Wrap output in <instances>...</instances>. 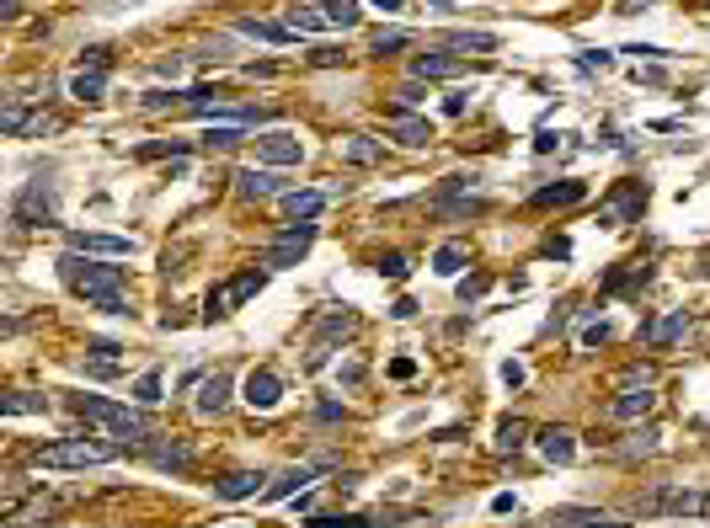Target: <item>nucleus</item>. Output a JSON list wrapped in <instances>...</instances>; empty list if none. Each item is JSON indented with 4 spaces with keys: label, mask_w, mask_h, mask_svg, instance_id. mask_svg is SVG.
I'll use <instances>...</instances> for the list:
<instances>
[{
    "label": "nucleus",
    "mask_w": 710,
    "mask_h": 528,
    "mask_svg": "<svg viewBox=\"0 0 710 528\" xmlns=\"http://www.w3.org/2000/svg\"><path fill=\"white\" fill-rule=\"evenodd\" d=\"M444 113H449V117H460V113H465V91H454V97L444 102Z\"/></svg>",
    "instance_id": "nucleus-59"
},
{
    "label": "nucleus",
    "mask_w": 710,
    "mask_h": 528,
    "mask_svg": "<svg viewBox=\"0 0 710 528\" xmlns=\"http://www.w3.org/2000/svg\"><path fill=\"white\" fill-rule=\"evenodd\" d=\"M427 5H454V0H427Z\"/></svg>",
    "instance_id": "nucleus-63"
},
{
    "label": "nucleus",
    "mask_w": 710,
    "mask_h": 528,
    "mask_svg": "<svg viewBox=\"0 0 710 528\" xmlns=\"http://www.w3.org/2000/svg\"><path fill=\"white\" fill-rule=\"evenodd\" d=\"M75 411H80L86 421L113 427V438H123V443H145V438H150V416H145V411H123V406H113V401H102V395H75Z\"/></svg>",
    "instance_id": "nucleus-3"
},
{
    "label": "nucleus",
    "mask_w": 710,
    "mask_h": 528,
    "mask_svg": "<svg viewBox=\"0 0 710 528\" xmlns=\"http://www.w3.org/2000/svg\"><path fill=\"white\" fill-rule=\"evenodd\" d=\"M374 5H379V11H401V0H374Z\"/></svg>",
    "instance_id": "nucleus-62"
},
{
    "label": "nucleus",
    "mask_w": 710,
    "mask_h": 528,
    "mask_svg": "<svg viewBox=\"0 0 710 528\" xmlns=\"http://www.w3.org/2000/svg\"><path fill=\"white\" fill-rule=\"evenodd\" d=\"M240 401H246L251 411H273L278 401H284V379H278L273 368H251L246 384H240Z\"/></svg>",
    "instance_id": "nucleus-10"
},
{
    "label": "nucleus",
    "mask_w": 710,
    "mask_h": 528,
    "mask_svg": "<svg viewBox=\"0 0 710 528\" xmlns=\"http://www.w3.org/2000/svg\"><path fill=\"white\" fill-rule=\"evenodd\" d=\"M444 49H449V54H491V49H497V32H475V27H465V32H449Z\"/></svg>",
    "instance_id": "nucleus-26"
},
{
    "label": "nucleus",
    "mask_w": 710,
    "mask_h": 528,
    "mask_svg": "<svg viewBox=\"0 0 710 528\" xmlns=\"http://www.w3.org/2000/svg\"><path fill=\"white\" fill-rule=\"evenodd\" d=\"M583 342H588V347H603V342H609V326H603V320H598V326H588V331H583Z\"/></svg>",
    "instance_id": "nucleus-52"
},
{
    "label": "nucleus",
    "mask_w": 710,
    "mask_h": 528,
    "mask_svg": "<svg viewBox=\"0 0 710 528\" xmlns=\"http://www.w3.org/2000/svg\"><path fill=\"white\" fill-rule=\"evenodd\" d=\"M625 54H641V59H651V64H657V59H668V49H657V43H631Z\"/></svg>",
    "instance_id": "nucleus-51"
},
{
    "label": "nucleus",
    "mask_w": 710,
    "mask_h": 528,
    "mask_svg": "<svg viewBox=\"0 0 710 528\" xmlns=\"http://www.w3.org/2000/svg\"><path fill=\"white\" fill-rule=\"evenodd\" d=\"M641 208H647V187H641V181H625V187L598 208V219H603V225H631V219H641Z\"/></svg>",
    "instance_id": "nucleus-11"
},
{
    "label": "nucleus",
    "mask_w": 710,
    "mask_h": 528,
    "mask_svg": "<svg viewBox=\"0 0 710 528\" xmlns=\"http://www.w3.org/2000/svg\"><path fill=\"white\" fill-rule=\"evenodd\" d=\"M27 123H33V117H27L22 102H5V107H0V128H5V134H27Z\"/></svg>",
    "instance_id": "nucleus-40"
},
{
    "label": "nucleus",
    "mask_w": 710,
    "mask_h": 528,
    "mask_svg": "<svg viewBox=\"0 0 710 528\" xmlns=\"http://www.w3.org/2000/svg\"><path fill=\"white\" fill-rule=\"evenodd\" d=\"M236 27H240V32H251V38H262V43H284V38H294L284 22H257V16H240Z\"/></svg>",
    "instance_id": "nucleus-34"
},
{
    "label": "nucleus",
    "mask_w": 710,
    "mask_h": 528,
    "mask_svg": "<svg viewBox=\"0 0 710 528\" xmlns=\"http://www.w3.org/2000/svg\"><path fill=\"white\" fill-rule=\"evenodd\" d=\"M444 214H460V219H471V214H486V198H460V203H444Z\"/></svg>",
    "instance_id": "nucleus-43"
},
{
    "label": "nucleus",
    "mask_w": 710,
    "mask_h": 528,
    "mask_svg": "<svg viewBox=\"0 0 710 528\" xmlns=\"http://www.w3.org/2000/svg\"><path fill=\"white\" fill-rule=\"evenodd\" d=\"M657 438H662L657 427H631L614 454H620V459H647V454H657Z\"/></svg>",
    "instance_id": "nucleus-30"
},
{
    "label": "nucleus",
    "mask_w": 710,
    "mask_h": 528,
    "mask_svg": "<svg viewBox=\"0 0 710 528\" xmlns=\"http://www.w3.org/2000/svg\"><path fill=\"white\" fill-rule=\"evenodd\" d=\"M534 449H539L550 465H572V454H577V432H572V427H561V421H550V427H539V432H534Z\"/></svg>",
    "instance_id": "nucleus-13"
},
{
    "label": "nucleus",
    "mask_w": 710,
    "mask_h": 528,
    "mask_svg": "<svg viewBox=\"0 0 710 528\" xmlns=\"http://www.w3.org/2000/svg\"><path fill=\"white\" fill-rule=\"evenodd\" d=\"M321 11H326V22H332V27H342V32L363 22V11H358V0H326Z\"/></svg>",
    "instance_id": "nucleus-35"
},
{
    "label": "nucleus",
    "mask_w": 710,
    "mask_h": 528,
    "mask_svg": "<svg viewBox=\"0 0 710 528\" xmlns=\"http://www.w3.org/2000/svg\"><path fill=\"white\" fill-rule=\"evenodd\" d=\"M577 64H583V69H609V64H614V54H603V49H593V54H583Z\"/></svg>",
    "instance_id": "nucleus-50"
},
{
    "label": "nucleus",
    "mask_w": 710,
    "mask_h": 528,
    "mask_svg": "<svg viewBox=\"0 0 710 528\" xmlns=\"http://www.w3.org/2000/svg\"><path fill=\"white\" fill-rule=\"evenodd\" d=\"M326 198H332V192H315V187H299V192H284V208H289L294 219H315V214L326 208Z\"/></svg>",
    "instance_id": "nucleus-29"
},
{
    "label": "nucleus",
    "mask_w": 710,
    "mask_h": 528,
    "mask_svg": "<svg viewBox=\"0 0 710 528\" xmlns=\"http://www.w3.org/2000/svg\"><path fill=\"white\" fill-rule=\"evenodd\" d=\"M267 486H262V475L257 469H230L225 480H214V496L220 502H246V496H262Z\"/></svg>",
    "instance_id": "nucleus-15"
},
{
    "label": "nucleus",
    "mask_w": 710,
    "mask_h": 528,
    "mask_svg": "<svg viewBox=\"0 0 710 528\" xmlns=\"http://www.w3.org/2000/svg\"><path fill=\"white\" fill-rule=\"evenodd\" d=\"M342 384H363V363H342Z\"/></svg>",
    "instance_id": "nucleus-57"
},
{
    "label": "nucleus",
    "mask_w": 710,
    "mask_h": 528,
    "mask_svg": "<svg viewBox=\"0 0 710 528\" xmlns=\"http://www.w3.org/2000/svg\"><path fill=\"white\" fill-rule=\"evenodd\" d=\"M406 273H412L406 251H390V256H379V278H390V283H406Z\"/></svg>",
    "instance_id": "nucleus-39"
},
{
    "label": "nucleus",
    "mask_w": 710,
    "mask_h": 528,
    "mask_svg": "<svg viewBox=\"0 0 710 528\" xmlns=\"http://www.w3.org/2000/svg\"><path fill=\"white\" fill-rule=\"evenodd\" d=\"M60 203H54V181H27L16 198H11V219L22 230H38V225H54Z\"/></svg>",
    "instance_id": "nucleus-5"
},
{
    "label": "nucleus",
    "mask_w": 710,
    "mask_h": 528,
    "mask_svg": "<svg viewBox=\"0 0 710 528\" xmlns=\"http://www.w3.org/2000/svg\"><path fill=\"white\" fill-rule=\"evenodd\" d=\"M86 64L107 75V64H113V49H102V43H97V49H86V54H80V69H86Z\"/></svg>",
    "instance_id": "nucleus-46"
},
{
    "label": "nucleus",
    "mask_w": 710,
    "mask_h": 528,
    "mask_svg": "<svg viewBox=\"0 0 710 528\" xmlns=\"http://www.w3.org/2000/svg\"><path fill=\"white\" fill-rule=\"evenodd\" d=\"M524 443H529V427H524V421H518V416H513V421H502V427H497V454H518V449H524Z\"/></svg>",
    "instance_id": "nucleus-36"
},
{
    "label": "nucleus",
    "mask_w": 710,
    "mask_h": 528,
    "mask_svg": "<svg viewBox=\"0 0 710 528\" xmlns=\"http://www.w3.org/2000/svg\"><path fill=\"white\" fill-rule=\"evenodd\" d=\"M684 326H689V315H684V310H668L662 320H651V326H647V342H651V347H668V342L684 337Z\"/></svg>",
    "instance_id": "nucleus-28"
},
{
    "label": "nucleus",
    "mask_w": 710,
    "mask_h": 528,
    "mask_svg": "<svg viewBox=\"0 0 710 528\" xmlns=\"http://www.w3.org/2000/svg\"><path fill=\"white\" fill-rule=\"evenodd\" d=\"M134 401H139V406H161V401H166V395H161V374H155V368L134 379Z\"/></svg>",
    "instance_id": "nucleus-38"
},
{
    "label": "nucleus",
    "mask_w": 710,
    "mask_h": 528,
    "mask_svg": "<svg viewBox=\"0 0 710 528\" xmlns=\"http://www.w3.org/2000/svg\"><path fill=\"white\" fill-rule=\"evenodd\" d=\"M545 528H620L609 513H593V507H556Z\"/></svg>",
    "instance_id": "nucleus-17"
},
{
    "label": "nucleus",
    "mask_w": 710,
    "mask_h": 528,
    "mask_svg": "<svg viewBox=\"0 0 710 528\" xmlns=\"http://www.w3.org/2000/svg\"><path fill=\"white\" fill-rule=\"evenodd\" d=\"M502 379H508V384H524V363H502Z\"/></svg>",
    "instance_id": "nucleus-58"
},
{
    "label": "nucleus",
    "mask_w": 710,
    "mask_h": 528,
    "mask_svg": "<svg viewBox=\"0 0 710 528\" xmlns=\"http://www.w3.org/2000/svg\"><path fill=\"white\" fill-rule=\"evenodd\" d=\"M422 97H427V91H422V80H406V86L396 91V107H416Z\"/></svg>",
    "instance_id": "nucleus-47"
},
{
    "label": "nucleus",
    "mask_w": 710,
    "mask_h": 528,
    "mask_svg": "<svg viewBox=\"0 0 710 528\" xmlns=\"http://www.w3.org/2000/svg\"><path fill=\"white\" fill-rule=\"evenodd\" d=\"M315 416H321V421H342V406H337V401H321Z\"/></svg>",
    "instance_id": "nucleus-54"
},
{
    "label": "nucleus",
    "mask_w": 710,
    "mask_h": 528,
    "mask_svg": "<svg viewBox=\"0 0 710 528\" xmlns=\"http://www.w3.org/2000/svg\"><path fill=\"white\" fill-rule=\"evenodd\" d=\"M0 16H5V22H16V16H22V0H0Z\"/></svg>",
    "instance_id": "nucleus-60"
},
{
    "label": "nucleus",
    "mask_w": 710,
    "mask_h": 528,
    "mask_svg": "<svg viewBox=\"0 0 710 528\" xmlns=\"http://www.w3.org/2000/svg\"><path fill=\"white\" fill-rule=\"evenodd\" d=\"M236 187H240V198H284L278 176L262 171V166H240V171H236Z\"/></svg>",
    "instance_id": "nucleus-18"
},
{
    "label": "nucleus",
    "mask_w": 710,
    "mask_h": 528,
    "mask_svg": "<svg viewBox=\"0 0 710 528\" xmlns=\"http://www.w3.org/2000/svg\"><path fill=\"white\" fill-rule=\"evenodd\" d=\"M465 267H471V245H465V240H444V245L433 251V273H438V278H460Z\"/></svg>",
    "instance_id": "nucleus-19"
},
{
    "label": "nucleus",
    "mask_w": 710,
    "mask_h": 528,
    "mask_svg": "<svg viewBox=\"0 0 710 528\" xmlns=\"http://www.w3.org/2000/svg\"><path fill=\"white\" fill-rule=\"evenodd\" d=\"M342 161H353V166H379V161H385V144L369 139V134H342Z\"/></svg>",
    "instance_id": "nucleus-24"
},
{
    "label": "nucleus",
    "mask_w": 710,
    "mask_h": 528,
    "mask_svg": "<svg viewBox=\"0 0 710 528\" xmlns=\"http://www.w3.org/2000/svg\"><path fill=\"white\" fill-rule=\"evenodd\" d=\"M460 59L454 54H416L412 59V80H454Z\"/></svg>",
    "instance_id": "nucleus-22"
},
{
    "label": "nucleus",
    "mask_w": 710,
    "mask_h": 528,
    "mask_svg": "<svg viewBox=\"0 0 710 528\" xmlns=\"http://www.w3.org/2000/svg\"><path fill=\"white\" fill-rule=\"evenodd\" d=\"M353 331H358V315H353V310H326V315L315 320L310 368H321V363H326V352H332V342H342V337H353Z\"/></svg>",
    "instance_id": "nucleus-8"
},
{
    "label": "nucleus",
    "mask_w": 710,
    "mask_h": 528,
    "mask_svg": "<svg viewBox=\"0 0 710 528\" xmlns=\"http://www.w3.org/2000/svg\"><path fill=\"white\" fill-rule=\"evenodd\" d=\"M342 59H348V49H315V54H310V64L332 69V64H342Z\"/></svg>",
    "instance_id": "nucleus-49"
},
{
    "label": "nucleus",
    "mask_w": 710,
    "mask_h": 528,
    "mask_svg": "<svg viewBox=\"0 0 710 528\" xmlns=\"http://www.w3.org/2000/svg\"><path fill=\"white\" fill-rule=\"evenodd\" d=\"M369 49H374V54H396V49H412V32H406V27H379Z\"/></svg>",
    "instance_id": "nucleus-37"
},
{
    "label": "nucleus",
    "mask_w": 710,
    "mask_h": 528,
    "mask_svg": "<svg viewBox=\"0 0 710 528\" xmlns=\"http://www.w3.org/2000/svg\"><path fill=\"white\" fill-rule=\"evenodd\" d=\"M651 406H657V395H651V384H641V390H620V395L609 401V416H614V421H641Z\"/></svg>",
    "instance_id": "nucleus-16"
},
{
    "label": "nucleus",
    "mask_w": 710,
    "mask_h": 528,
    "mask_svg": "<svg viewBox=\"0 0 710 528\" xmlns=\"http://www.w3.org/2000/svg\"><path fill=\"white\" fill-rule=\"evenodd\" d=\"M641 5H651V0H620V16H636Z\"/></svg>",
    "instance_id": "nucleus-61"
},
{
    "label": "nucleus",
    "mask_w": 710,
    "mask_h": 528,
    "mask_svg": "<svg viewBox=\"0 0 710 528\" xmlns=\"http://www.w3.org/2000/svg\"><path fill=\"white\" fill-rule=\"evenodd\" d=\"M284 27H289V32H304V38H310V32H321V27H332V22H326V11H315V5H284Z\"/></svg>",
    "instance_id": "nucleus-27"
},
{
    "label": "nucleus",
    "mask_w": 710,
    "mask_h": 528,
    "mask_svg": "<svg viewBox=\"0 0 710 528\" xmlns=\"http://www.w3.org/2000/svg\"><path fill=\"white\" fill-rule=\"evenodd\" d=\"M390 374H396V379H412L416 363H412V357H396V363H390Z\"/></svg>",
    "instance_id": "nucleus-55"
},
{
    "label": "nucleus",
    "mask_w": 710,
    "mask_h": 528,
    "mask_svg": "<svg viewBox=\"0 0 710 528\" xmlns=\"http://www.w3.org/2000/svg\"><path fill=\"white\" fill-rule=\"evenodd\" d=\"M385 128H390V134H396V139H401L406 150H422V144H433V123H427V117H412L406 107H390V113H385Z\"/></svg>",
    "instance_id": "nucleus-14"
},
{
    "label": "nucleus",
    "mask_w": 710,
    "mask_h": 528,
    "mask_svg": "<svg viewBox=\"0 0 710 528\" xmlns=\"http://www.w3.org/2000/svg\"><path fill=\"white\" fill-rule=\"evenodd\" d=\"M203 144H209V150H230V144H240V123H225V128H209V134H203Z\"/></svg>",
    "instance_id": "nucleus-42"
},
{
    "label": "nucleus",
    "mask_w": 710,
    "mask_h": 528,
    "mask_svg": "<svg viewBox=\"0 0 710 528\" xmlns=\"http://www.w3.org/2000/svg\"><path fill=\"white\" fill-rule=\"evenodd\" d=\"M166 107H177V91H150L145 97V113H166Z\"/></svg>",
    "instance_id": "nucleus-48"
},
{
    "label": "nucleus",
    "mask_w": 710,
    "mask_h": 528,
    "mask_svg": "<svg viewBox=\"0 0 710 528\" xmlns=\"http://www.w3.org/2000/svg\"><path fill=\"white\" fill-rule=\"evenodd\" d=\"M486 289H491V278H486V273H471V278L460 283V299L471 304V299H481V293H486Z\"/></svg>",
    "instance_id": "nucleus-44"
},
{
    "label": "nucleus",
    "mask_w": 710,
    "mask_h": 528,
    "mask_svg": "<svg viewBox=\"0 0 710 528\" xmlns=\"http://www.w3.org/2000/svg\"><path fill=\"white\" fill-rule=\"evenodd\" d=\"M225 406H230V374H209V379L198 384V411H203V416H220Z\"/></svg>",
    "instance_id": "nucleus-21"
},
{
    "label": "nucleus",
    "mask_w": 710,
    "mask_h": 528,
    "mask_svg": "<svg viewBox=\"0 0 710 528\" xmlns=\"http://www.w3.org/2000/svg\"><path fill=\"white\" fill-rule=\"evenodd\" d=\"M625 384H651V368H641V363H636V368H625Z\"/></svg>",
    "instance_id": "nucleus-56"
},
{
    "label": "nucleus",
    "mask_w": 710,
    "mask_h": 528,
    "mask_svg": "<svg viewBox=\"0 0 710 528\" xmlns=\"http://www.w3.org/2000/svg\"><path fill=\"white\" fill-rule=\"evenodd\" d=\"M5 416H33V411H49V395H38V390H11L5 401H0Z\"/></svg>",
    "instance_id": "nucleus-32"
},
{
    "label": "nucleus",
    "mask_w": 710,
    "mask_h": 528,
    "mask_svg": "<svg viewBox=\"0 0 710 528\" xmlns=\"http://www.w3.org/2000/svg\"><path fill=\"white\" fill-rule=\"evenodd\" d=\"M390 315H396V320H412V315H416V299H396V304H390Z\"/></svg>",
    "instance_id": "nucleus-53"
},
{
    "label": "nucleus",
    "mask_w": 710,
    "mask_h": 528,
    "mask_svg": "<svg viewBox=\"0 0 710 528\" xmlns=\"http://www.w3.org/2000/svg\"><path fill=\"white\" fill-rule=\"evenodd\" d=\"M315 469H321V465H294V469H284V475H278V480H273V486H267L262 496H267V502H284V496H299V491H304V486L315 480Z\"/></svg>",
    "instance_id": "nucleus-20"
},
{
    "label": "nucleus",
    "mask_w": 710,
    "mask_h": 528,
    "mask_svg": "<svg viewBox=\"0 0 710 528\" xmlns=\"http://www.w3.org/2000/svg\"><path fill=\"white\" fill-rule=\"evenodd\" d=\"M187 144L182 139H150V144H139V161H161V155H182Z\"/></svg>",
    "instance_id": "nucleus-41"
},
{
    "label": "nucleus",
    "mask_w": 710,
    "mask_h": 528,
    "mask_svg": "<svg viewBox=\"0 0 710 528\" xmlns=\"http://www.w3.org/2000/svg\"><path fill=\"white\" fill-rule=\"evenodd\" d=\"M60 278L80 293L86 304H97L102 315H128V299H123V267H113V262H86V251H64V256H60Z\"/></svg>",
    "instance_id": "nucleus-1"
},
{
    "label": "nucleus",
    "mask_w": 710,
    "mask_h": 528,
    "mask_svg": "<svg viewBox=\"0 0 710 528\" xmlns=\"http://www.w3.org/2000/svg\"><path fill=\"white\" fill-rule=\"evenodd\" d=\"M257 161L262 166H299L304 161V139L289 134V128H273V134L257 139Z\"/></svg>",
    "instance_id": "nucleus-9"
},
{
    "label": "nucleus",
    "mask_w": 710,
    "mask_h": 528,
    "mask_svg": "<svg viewBox=\"0 0 710 528\" xmlns=\"http://www.w3.org/2000/svg\"><path fill=\"white\" fill-rule=\"evenodd\" d=\"M262 283H267V267H246V273H236L230 283H220V289L203 299V320H225V315H230L236 304H246Z\"/></svg>",
    "instance_id": "nucleus-6"
},
{
    "label": "nucleus",
    "mask_w": 710,
    "mask_h": 528,
    "mask_svg": "<svg viewBox=\"0 0 710 528\" xmlns=\"http://www.w3.org/2000/svg\"><path fill=\"white\" fill-rule=\"evenodd\" d=\"M583 198H588V181H556V187L534 192V208H566V203H583Z\"/></svg>",
    "instance_id": "nucleus-23"
},
{
    "label": "nucleus",
    "mask_w": 710,
    "mask_h": 528,
    "mask_svg": "<svg viewBox=\"0 0 710 528\" xmlns=\"http://www.w3.org/2000/svg\"><path fill=\"white\" fill-rule=\"evenodd\" d=\"M150 465L155 469H192V443H182V438H172V443H150Z\"/></svg>",
    "instance_id": "nucleus-25"
},
{
    "label": "nucleus",
    "mask_w": 710,
    "mask_h": 528,
    "mask_svg": "<svg viewBox=\"0 0 710 528\" xmlns=\"http://www.w3.org/2000/svg\"><path fill=\"white\" fill-rule=\"evenodd\" d=\"M310 528H385V523H369V518H310Z\"/></svg>",
    "instance_id": "nucleus-45"
},
{
    "label": "nucleus",
    "mask_w": 710,
    "mask_h": 528,
    "mask_svg": "<svg viewBox=\"0 0 710 528\" xmlns=\"http://www.w3.org/2000/svg\"><path fill=\"white\" fill-rule=\"evenodd\" d=\"M102 91H107V75H102V69H80V75L70 80V97H75V102H102Z\"/></svg>",
    "instance_id": "nucleus-31"
},
{
    "label": "nucleus",
    "mask_w": 710,
    "mask_h": 528,
    "mask_svg": "<svg viewBox=\"0 0 710 528\" xmlns=\"http://www.w3.org/2000/svg\"><path fill=\"white\" fill-rule=\"evenodd\" d=\"M310 240H315V219H299V225H289V230H284L273 245H267V251H262V267H267V273L294 267L299 256L310 251Z\"/></svg>",
    "instance_id": "nucleus-7"
},
{
    "label": "nucleus",
    "mask_w": 710,
    "mask_h": 528,
    "mask_svg": "<svg viewBox=\"0 0 710 528\" xmlns=\"http://www.w3.org/2000/svg\"><path fill=\"white\" fill-rule=\"evenodd\" d=\"M70 251H86V256H107V262H118V256H134V240H128V235L75 230V235H70Z\"/></svg>",
    "instance_id": "nucleus-12"
},
{
    "label": "nucleus",
    "mask_w": 710,
    "mask_h": 528,
    "mask_svg": "<svg viewBox=\"0 0 710 528\" xmlns=\"http://www.w3.org/2000/svg\"><path fill=\"white\" fill-rule=\"evenodd\" d=\"M38 469H91L118 459V443H97V438H64V443H38L27 454Z\"/></svg>",
    "instance_id": "nucleus-2"
},
{
    "label": "nucleus",
    "mask_w": 710,
    "mask_h": 528,
    "mask_svg": "<svg viewBox=\"0 0 710 528\" xmlns=\"http://www.w3.org/2000/svg\"><path fill=\"white\" fill-rule=\"evenodd\" d=\"M43 523H54V502H33V507H16L11 513V528H43Z\"/></svg>",
    "instance_id": "nucleus-33"
},
{
    "label": "nucleus",
    "mask_w": 710,
    "mask_h": 528,
    "mask_svg": "<svg viewBox=\"0 0 710 528\" xmlns=\"http://www.w3.org/2000/svg\"><path fill=\"white\" fill-rule=\"evenodd\" d=\"M700 507H705L700 491L668 486V480H657V486H647V491L636 496V513H641V518H689V513H700Z\"/></svg>",
    "instance_id": "nucleus-4"
}]
</instances>
